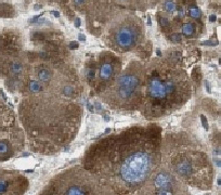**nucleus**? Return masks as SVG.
Listing matches in <instances>:
<instances>
[{
    "label": "nucleus",
    "mask_w": 221,
    "mask_h": 195,
    "mask_svg": "<svg viewBox=\"0 0 221 195\" xmlns=\"http://www.w3.org/2000/svg\"><path fill=\"white\" fill-rule=\"evenodd\" d=\"M160 129L134 127L97 145L88 168L117 193L140 191L162 160Z\"/></svg>",
    "instance_id": "obj_1"
},
{
    "label": "nucleus",
    "mask_w": 221,
    "mask_h": 195,
    "mask_svg": "<svg viewBox=\"0 0 221 195\" xmlns=\"http://www.w3.org/2000/svg\"><path fill=\"white\" fill-rule=\"evenodd\" d=\"M144 114L158 117L171 113L183 105L191 95V86L186 71L172 64H157L146 69Z\"/></svg>",
    "instance_id": "obj_2"
},
{
    "label": "nucleus",
    "mask_w": 221,
    "mask_h": 195,
    "mask_svg": "<svg viewBox=\"0 0 221 195\" xmlns=\"http://www.w3.org/2000/svg\"><path fill=\"white\" fill-rule=\"evenodd\" d=\"M165 169L181 182L207 189L212 184V170L209 158L194 140L184 134H172L160 146Z\"/></svg>",
    "instance_id": "obj_3"
},
{
    "label": "nucleus",
    "mask_w": 221,
    "mask_h": 195,
    "mask_svg": "<svg viewBox=\"0 0 221 195\" xmlns=\"http://www.w3.org/2000/svg\"><path fill=\"white\" fill-rule=\"evenodd\" d=\"M144 72L140 67L129 66L113 83L109 91V105L118 109H133L140 104Z\"/></svg>",
    "instance_id": "obj_4"
},
{
    "label": "nucleus",
    "mask_w": 221,
    "mask_h": 195,
    "mask_svg": "<svg viewBox=\"0 0 221 195\" xmlns=\"http://www.w3.org/2000/svg\"><path fill=\"white\" fill-rule=\"evenodd\" d=\"M152 179L153 186H155V191L157 194H170V193H176V191L181 190V181L166 169H163L162 171L157 174L155 172Z\"/></svg>",
    "instance_id": "obj_5"
},
{
    "label": "nucleus",
    "mask_w": 221,
    "mask_h": 195,
    "mask_svg": "<svg viewBox=\"0 0 221 195\" xmlns=\"http://www.w3.org/2000/svg\"><path fill=\"white\" fill-rule=\"evenodd\" d=\"M140 37L138 28L132 24H124L116 29L114 34L115 43L120 49L128 50L137 45Z\"/></svg>",
    "instance_id": "obj_6"
},
{
    "label": "nucleus",
    "mask_w": 221,
    "mask_h": 195,
    "mask_svg": "<svg viewBox=\"0 0 221 195\" xmlns=\"http://www.w3.org/2000/svg\"><path fill=\"white\" fill-rule=\"evenodd\" d=\"M113 75V65L109 62L102 63L100 68V78L102 80H109Z\"/></svg>",
    "instance_id": "obj_7"
},
{
    "label": "nucleus",
    "mask_w": 221,
    "mask_h": 195,
    "mask_svg": "<svg viewBox=\"0 0 221 195\" xmlns=\"http://www.w3.org/2000/svg\"><path fill=\"white\" fill-rule=\"evenodd\" d=\"M195 28H194V25H193L192 23H186L184 24L182 26V31L184 35L186 36H190V35H193V33H194Z\"/></svg>",
    "instance_id": "obj_8"
},
{
    "label": "nucleus",
    "mask_w": 221,
    "mask_h": 195,
    "mask_svg": "<svg viewBox=\"0 0 221 195\" xmlns=\"http://www.w3.org/2000/svg\"><path fill=\"white\" fill-rule=\"evenodd\" d=\"M22 65H21V63H19V62H14L13 64L11 65V71L14 73V74H19V73H21L22 72Z\"/></svg>",
    "instance_id": "obj_9"
},
{
    "label": "nucleus",
    "mask_w": 221,
    "mask_h": 195,
    "mask_svg": "<svg viewBox=\"0 0 221 195\" xmlns=\"http://www.w3.org/2000/svg\"><path fill=\"white\" fill-rule=\"evenodd\" d=\"M190 15L192 17H194V19H197V17H200L201 15V11L198 8L196 7H191L190 8Z\"/></svg>",
    "instance_id": "obj_10"
},
{
    "label": "nucleus",
    "mask_w": 221,
    "mask_h": 195,
    "mask_svg": "<svg viewBox=\"0 0 221 195\" xmlns=\"http://www.w3.org/2000/svg\"><path fill=\"white\" fill-rule=\"evenodd\" d=\"M9 151V144L6 141H0V154H7Z\"/></svg>",
    "instance_id": "obj_11"
},
{
    "label": "nucleus",
    "mask_w": 221,
    "mask_h": 195,
    "mask_svg": "<svg viewBox=\"0 0 221 195\" xmlns=\"http://www.w3.org/2000/svg\"><path fill=\"white\" fill-rule=\"evenodd\" d=\"M165 9H166L168 12L176 11V3L172 2V1H167V2L165 3Z\"/></svg>",
    "instance_id": "obj_12"
},
{
    "label": "nucleus",
    "mask_w": 221,
    "mask_h": 195,
    "mask_svg": "<svg viewBox=\"0 0 221 195\" xmlns=\"http://www.w3.org/2000/svg\"><path fill=\"white\" fill-rule=\"evenodd\" d=\"M8 190V183L6 181L0 180V193H5Z\"/></svg>",
    "instance_id": "obj_13"
},
{
    "label": "nucleus",
    "mask_w": 221,
    "mask_h": 195,
    "mask_svg": "<svg viewBox=\"0 0 221 195\" xmlns=\"http://www.w3.org/2000/svg\"><path fill=\"white\" fill-rule=\"evenodd\" d=\"M171 40H174L175 42H179L181 40V35L179 34H174V35L171 36Z\"/></svg>",
    "instance_id": "obj_14"
},
{
    "label": "nucleus",
    "mask_w": 221,
    "mask_h": 195,
    "mask_svg": "<svg viewBox=\"0 0 221 195\" xmlns=\"http://www.w3.org/2000/svg\"><path fill=\"white\" fill-rule=\"evenodd\" d=\"M160 24H162V26H164V27L169 26V22L166 17H162V19H160Z\"/></svg>",
    "instance_id": "obj_15"
},
{
    "label": "nucleus",
    "mask_w": 221,
    "mask_h": 195,
    "mask_svg": "<svg viewBox=\"0 0 221 195\" xmlns=\"http://www.w3.org/2000/svg\"><path fill=\"white\" fill-rule=\"evenodd\" d=\"M69 48H71V49H76V48H78V42L72 41V42L69 43Z\"/></svg>",
    "instance_id": "obj_16"
},
{
    "label": "nucleus",
    "mask_w": 221,
    "mask_h": 195,
    "mask_svg": "<svg viewBox=\"0 0 221 195\" xmlns=\"http://www.w3.org/2000/svg\"><path fill=\"white\" fill-rule=\"evenodd\" d=\"M75 26H76V27H79V26H80V20H79V19H76V20H75Z\"/></svg>",
    "instance_id": "obj_17"
},
{
    "label": "nucleus",
    "mask_w": 221,
    "mask_h": 195,
    "mask_svg": "<svg viewBox=\"0 0 221 195\" xmlns=\"http://www.w3.org/2000/svg\"><path fill=\"white\" fill-rule=\"evenodd\" d=\"M75 2H76V5H80L83 2V0H75Z\"/></svg>",
    "instance_id": "obj_18"
},
{
    "label": "nucleus",
    "mask_w": 221,
    "mask_h": 195,
    "mask_svg": "<svg viewBox=\"0 0 221 195\" xmlns=\"http://www.w3.org/2000/svg\"><path fill=\"white\" fill-rule=\"evenodd\" d=\"M85 36L83 35H79V40H85Z\"/></svg>",
    "instance_id": "obj_19"
},
{
    "label": "nucleus",
    "mask_w": 221,
    "mask_h": 195,
    "mask_svg": "<svg viewBox=\"0 0 221 195\" xmlns=\"http://www.w3.org/2000/svg\"><path fill=\"white\" fill-rule=\"evenodd\" d=\"M215 20H216V17H215V15H212V17H210V21L214 22Z\"/></svg>",
    "instance_id": "obj_20"
},
{
    "label": "nucleus",
    "mask_w": 221,
    "mask_h": 195,
    "mask_svg": "<svg viewBox=\"0 0 221 195\" xmlns=\"http://www.w3.org/2000/svg\"><path fill=\"white\" fill-rule=\"evenodd\" d=\"M40 8H41L40 6H35V9L36 10H40Z\"/></svg>",
    "instance_id": "obj_21"
},
{
    "label": "nucleus",
    "mask_w": 221,
    "mask_h": 195,
    "mask_svg": "<svg viewBox=\"0 0 221 195\" xmlns=\"http://www.w3.org/2000/svg\"><path fill=\"white\" fill-rule=\"evenodd\" d=\"M52 13H53V14H54L57 17H59V13H57V12H52Z\"/></svg>",
    "instance_id": "obj_22"
}]
</instances>
